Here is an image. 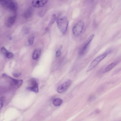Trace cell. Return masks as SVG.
<instances>
[{
	"mask_svg": "<svg viewBox=\"0 0 121 121\" xmlns=\"http://www.w3.org/2000/svg\"><path fill=\"white\" fill-rule=\"evenodd\" d=\"M110 52V51H108L104 53L94 59L92 61L90 65L86 70V72H88L92 70Z\"/></svg>",
	"mask_w": 121,
	"mask_h": 121,
	"instance_id": "3957f363",
	"label": "cell"
},
{
	"mask_svg": "<svg viewBox=\"0 0 121 121\" xmlns=\"http://www.w3.org/2000/svg\"><path fill=\"white\" fill-rule=\"evenodd\" d=\"M47 0H33L32 1V6L35 7L39 8L43 6L48 2Z\"/></svg>",
	"mask_w": 121,
	"mask_h": 121,
	"instance_id": "52a82bcc",
	"label": "cell"
},
{
	"mask_svg": "<svg viewBox=\"0 0 121 121\" xmlns=\"http://www.w3.org/2000/svg\"><path fill=\"white\" fill-rule=\"evenodd\" d=\"M5 56L7 58H10L13 57V55L12 53L8 52Z\"/></svg>",
	"mask_w": 121,
	"mask_h": 121,
	"instance_id": "d6986e66",
	"label": "cell"
},
{
	"mask_svg": "<svg viewBox=\"0 0 121 121\" xmlns=\"http://www.w3.org/2000/svg\"><path fill=\"white\" fill-rule=\"evenodd\" d=\"M94 98L93 96H91L89 98V100L90 101H91L93 100Z\"/></svg>",
	"mask_w": 121,
	"mask_h": 121,
	"instance_id": "603a6c76",
	"label": "cell"
},
{
	"mask_svg": "<svg viewBox=\"0 0 121 121\" xmlns=\"http://www.w3.org/2000/svg\"><path fill=\"white\" fill-rule=\"evenodd\" d=\"M0 4L4 8L9 10L16 14L17 8V3L13 0H0Z\"/></svg>",
	"mask_w": 121,
	"mask_h": 121,
	"instance_id": "6da1fadb",
	"label": "cell"
},
{
	"mask_svg": "<svg viewBox=\"0 0 121 121\" xmlns=\"http://www.w3.org/2000/svg\"><path fill=\"white\" fill-rule=\"evenodd\" d=\"M57 26L61 32L64 33L66 31L68 25V21L66 17L58 18L56 20Z\"/></svg>",
	"mask_w": 121,
	"mask_h": 121,
	"instance_id": "7a4b0ae2",
	"label": "cell"
},
{
	"mask_svg": "<svg viewBox=\"0 0 121 121\" xmlns=\"http://www.w3.org/2000/svg\"><path fill=\"white\" fill-rule=\"evenodd\" d=\"M41 53V50L40 49H37L34 52L32 56L33 59L36 60L37 59Z\"/></svg>",
	"mask_w": 121,
	"mask_h": 121,
	"instance_id": "7c38bea8",
	"label": "cell"
},
{
	"mask_svg": "<svg viewBox=\"0 0 121 121\" xmlns=\"http://www.w3.org/2000/svg\"><path fill=\"white\" fill-rule=\"evenodd\" d=\"M94 35H91L87 40L85 44L81 48L79 52V55L82 56L84 55L87 51L89 44L94 36Z\"/></svg>",
	"mask_w": 121,
	"mask_h": 121,
	"instance_id": "8992f818",
	"label": "cell"
},
{
	"mask_svg": "<svg viewBox=\"0 0 121 121\" xmlns=\"http://www.w3.org/2000/svg\"><path fill=\"white\" fill-rule=\"evenodd\" d=\"M34 37L33 36H32L30 37L28 39V42L30 45L32 44L34 42Z\"/></svg>",
	"mask_w": 121,
	"mask_h": 121,
	"instance_id": "2e32d148",
	"label": "cell"
},
{
	"mask_svg": "<svg viewBox=\"0 0 121 121\" xmlns=\"http://www.w3.org/2000/svg\"><path fill=\"white\" fill-rule=\"evenodd\" d=\"M63 100L59 98H57L54 99L53 101V103L54 106H60L62 103Z\"/></svg>",
	"mask_w": 121,
	"mask_h": 121,
	"instance_id": "8fae6325",
	"label": "cell"
},
{
	"mask_svg": "<svg viewBox=\"0 0 121 121\" xmlns=\"http://www.w3.org/2000/svg\"><path fill=\"white\" fill-rule=\"evenodd\" d=\"M24 32L25 34H27L29 32V30L28 29H26L25 30Z\"/></svg>",
	"mask_w": 121,
	"mask_h": 121,
	"instance_id": "cb8c5ba5",
	"label": "cell"
},
{
	"mask_svg": "<svg viewBox=\"0 0 121 121\" xmlns=\"http://www.w3.org/2000/svg\"><path fill=\"white\" fill-rule=\"evenodd\" d=\"M2 52L5 56L8 52L6 49L4 47H2L1 49Z\"/></svg>",
	"mask_w": 121,
	"mask_h": 121,
	"instance_id": "e0dca14e",
	"label": "cell"
},
{
	"mask_svg": "<svg viewBox=\"0 0 121 121\" xmlns=\"http://www.w3.org/2000/svg\"><path fill=\"white\" fill-rule=\"evenodd\" d=\"M5 98L4 97H2L0 98V108L1 109L5 101Z\"/></svg>",
	"mask_w": 121,
	"mask_h": 121,
	"instance_id": "9a60e30c",
	"label": "cell"
},
{
	"mask_svg": "<svg viewBox=\"0 0 121 121\" xmlns=\"http://www.w3.org/2000/svg\"><path fill=\"white\" fill-rule=\"evenodd\" d=\"M56 16L55 14L52 15V18L49 23V25H51L56 20Z\"/></svg>",
	"mask_w": 121,
	"mask_h": 121,
	"instance_id": "5bb4252c",
	"label": "cell"
},
{
	"mask_svg": "<svg viewBox=\"0 0 121 121\" xmlns=\"http://www.w3.org/2000/svg\"><path fill=\"white\" fill-rule=\"evenodd\" d=\"M16 18V15L8 17L6 22V25L8 27H11L15 22Z\"/></svg>",
	"mask_w": 121,
	"mask_h": 121,
	"instance_id": "ba28073f",
	"label": "cell"
},
{
	"mask_svg": "<svg viewBox=\"0 0 121 121\" xmlns=\"http://www.w3.org/2000/svg\"><path fill=\"white\" fill-rule=\"evenodd\" d=\"M27 88L28 90L35 93H38L39 91V89L38 85L33 86L31 87H28Z\"/></svg>",
	"mask_w": 121,
	"mask_h": 121,
	"instance_id": "4fadbf2b",
	"label": "cell"
},
{
	"mask_svg": "<svg viewBox=\"0 0 121 121\" xmlns=\"http://www.w3.org/2000/svg\"><path fill=\"white\" fill-rule=\"evenodd\" d=\"M61 54V52L60 50H57L56 52V57H59Z\"/></svg>",
	"mask_w": 121,
	"mask_h": 121,
	"instance_id": "ffe728a7",
	"label": "cell"
},
{
	"mask_svg": "<svg viewBox=\"0 0 121 121\" xmlns=\"http://www.w3.org/2000/svg\"><path fill=\"white\" fill-rule=\"evenodd\" d=\"M72 81L69 80L59 86L57 89V91L59 93H61L65 91L71 85Z\"/></svg>",
	"mask_w": 121,
	"mask_h": 121,
	"instance_id": "5b68a950",
	"label": "cell"
},
{
	"mask_svg": "<svg viewBox=\"0 0 121 121\" xmlns=\"http://www.w3.org/2000/svg\"><path fill=\"white\" fill-rule=\"evenodd\" d=\"M44 11H41L39 13V15L41 17H42L44 14Z\"/></svg>",
	"mask_w": 121,
	"mask_h": 121,
	"instance_id": "44dd1931",
	"label": "cell"
},
{
	"mask_svg": "<svg viewBox=\"0 0 121 121\" xmlns=\"http://www.w3.org/2000/svg\"><path fill=\"white\" fill-rule=\"evenodd\" d=\"M21 74L20 73H13V76L15 77H17L19 76Z\"/></svg>",
	"mask_w": 121,
	"mask_h": 121,
	"instance_id": "7402d4cb",
	"label": "cell"
},
{
	"mask_svg": "<svg viewBox=\"0 0 121 121\" xmlns=\"http://www.w3.org/2000/svg\"><path fill=\"white\" fill-rule=\"evenodd\" d=\"M23 82V80H18L16 85L18 87L20 86Z\"/></svg>",
	"mask_w": 121,
	"mask_h": 121,
	"instance_id": "ac0fdd59",
	"label": "cell"
},
{
	"mask_svg": "<svg viewBox=\"0 0 121 121\" xmlns=\"http://www.w3.org/2000/svg\"><path fill=\"white\" fill-rule=\"evenodd\" d=\"M84 25V23L81 21L77 22L74 26L73 29V34L76 36L79 35L82 32Z\"/></svg>",
	"mask_w": 121,
	"mask_h": 121,
	"instance_id": "277c9868",
	"label": "cell"
},
{
	"mask_svg": "<svg viewBox=\"0 0 121 121\" xmlns=\"http://www.w3.org/2000/svg\"><path fill=\"white\" fill-rule=\"evenodd\" d=\"M33 12V10L31 7L27 9L24 12L23 16L24 17L26 18H28L32 15Z\"/></svg>",
	"mask_w": 121,
	"mask_h": 121,
	"instance_id": "9c48e42d",
	"label": "cell"
},
{
	"mask_svg": "<svg viewBox=\"0 0 121 121\" xmlns=\"http://www.w3.org/2000/svg\"><path fill=\"white\" fill-rule=\"evenodd\" d=\"M118 62L115 61L108 65L105 69L104 72H107L111 70L117 64Z\"/></svg>",
	"mask_w": 121,
	"mask_h": 121,
	"instance_id": "30bf717a",
	"label": "cell"
}]
</instances>
